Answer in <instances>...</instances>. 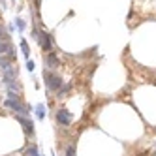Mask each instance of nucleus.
I'll return each mask as SVG.
<instances>
[{
  "label": "nucleus",
  "mask_w": 156,
  "mask_h": 156,
  "mask_svg": "<svg viewBox=\"0 0 156 156\" xmlns=\"http://www.w3.org/2000/svg\"><path fill=\"white\" fill-rule=\"evenodd\" d=\"M34 68H36L34 62H32V60L28 58V60H27V70H28V72H34Z\"/></svg>",
  "instance_id": "obj_14"
},
{
  "label": "nucleus",
  "mask_w": 156,
  "mask_h": 156,
  "mask_svg": "<svg viewBox=\"0 0 156 156\" xmlns=\"http://www.w3.org/2000/svg\"><path fill=\"white\" fill-rule=\"evenodd\" d=\"M38 43H40V47H41V51H43V55L45 53H51L53 51V47H55V41H53V36L49 34L47 30H40V34H38V40H36Z\"/></svg>",
  "instance_id": "obj_4"
},
{
  "label": "nucleus",
  "mask_w": 156,
  "mask_h": 156,
  "mask_svg": "<svg viewBox=\"0 0 156 156\" xmlns=\"http://www.w3.org/2000/svg\"><path fill=\"white\" fill-rule=\"evenodd\" d=\"M19 45H21V51H23V57L28 60V58H30V45H28V41H27L25 38H21Z\"/></svg>",
  "instance_id": "obj_10"
},
{
  "label": "nucleus",
  "mask_w": 156,
  "mask_h": 156,
  "mask_svg": "<svg viewBox=\"0 0 156 156\" xmlns=\"http://www.w3.org/2000/svg\"><path fill=\"white\" fill-rule=\"evenodd\" d=\"M0 40H6V41H12V34L8 32V28L0 23Z\"/></svg>",
  "instance_id": "obj_13"
},
{
  "label": "nucleus",
  "mask_w": 156,
  "mask_h": 156,
  "mask_svg": "<svg viewBox=\"0 0 156 156\" xmlns=\"http://www.w3.org/2000/svg\"><path fill=\"white\" fill-rule=\"evenodd\" d=\"M34 113H36V119L40 122L45 120V117H47V105L45 104H36L34 105Z\"/></svg>",
  "instance_id": "obj_9"
},
{
  "label": "nucleus",
  "mask_w": 156,
  "mask_h": 156,
  "mask_svg": "<svg viewBox=\"0 0 156 156\" xmlns=\"http://www.w3.org/2000/svg\"><path fill=\"white\" fill-rule=\"evenodd\" d=\"M43 83H45V88L49 92H57L58 88L64 85V81H62V77H60L58 72L45 70V68H43Z\"/></svg>",
  "instance_id": "obj_2"
},
{
  "label": "nucleus",
  "mask_w": 156,
  "mask_h": 156,
  "mask_svg": "<svg viewBox=\"0 0 156 156\" xmlns=\"http://www.w3.org/2000/svg\"><path fill=\"white\" fill-rule=\"evenodd\" d=\"M43 66H45V70H55V72H57L60 68V57L55 51L45 53V55H43Z\"/></svg>",
  "instance_id": "obj_6"
},
{
  "label": "nucleus",
  "mask_w": 156,
  "mask_h": 156,
  "mask_svg": "<svg viewBox=\"0 0 156 156\" xmlns=\"http://www.w3.org/2000/svg\"><path fill=\"white\" fill-rule=\"evenodd\" d=\"M0 23H2V17H0Z\"/></svg>",
  "instance_id": "obj_17"
},
{
  "label": "nucleus",
  "mask_w": 156,
  "mask_h": 156,
  "mask_svg": "<svg viewBox=\"0 0 156 156\" xmlns=\"http://www.w3.org/2000/svg\"><path fill=\"white\" fill-rule=\"evenodd\" d=\"M55 120H57L58 126H62V128H70L72 122H73V115L70 113L68 109H57V111H55Z\"/></svg>",
  "instance_id": "obj_5"
},
{
  "label": "nucleus",
  "mask_w": 156,
  "mask_h": 156,
  "mask_svg": "<svg viewBox=\"0 0 156 156\" xmlns=\"http://www.w3.org/2000/svg\"><path fill=\"white\" fill-rule=\"evenodd\" d=\"M6 28H8V32H9V34H12V32L15 30V25H13V23H9V25H8Z\"/></svg>",
  "instance_id": "obj_16"
},
{
  "label": "nucleus",
  "mask_w": 156,
  "mask_h": 156,
  "mask_svg": "<svg viewBox=\"0 0 156 156\" xmlns=\"http://www.w3.org/2000/svg\"><path fill=\"white\" fill-rule=\"evenodd\" d=\"M152 156H156V152H154V154H152Z\"/></svg>",
  "instance_id": "obj_18"
},
{
  "label": "nucleus",
  "mask_w": 156,
  "mask_h": 156,
  "mask_svg": "<svg viewBox=\"0 0 156 156\" xmlns=\"http://www.w3.org/2000/svg\"><path fill=\"white\" fill-rule=\"evenodd\" d=\"M4 107L9 109L13 115H23V117H30V113L34 111V107L28 105L23 98H6L4 100Z\"/></svg>",
  "instance_id": "obj_1"
},
{
  "label": "nucleus",
  "mask_w": 156,
  "mask_h": 156,
  "mask_svg": "<svg viewBox=\"0 0 156 156\" xmlns=\"http://www.w3.org/2000/svg\"><path fill=\"white\" fill-rule=\"evenodd\" d=\"M13 25H15V28L21 32V34L27 30V21H25L23 17H15V19H13Z\"/></svg>",
  "instance_id": "obj_11"
},
{
  "label": "nucleus",
  "mask_w": 156,
  "mask_h": 156,
  "mask_svg": "<svg viewBox=\"0 0 156 156\" xmlns=\"http://www.w3.org/2000/svg\"><path fill=\"white\" fill-rule=\"evenodd\" d=\"M23 156H41V152L38 149V145L34 141H30V143H27V147L23 149Z\"/></svg>",
  "instance_id": "obj_8"
},
{
  "label": "nucleus",
  "mask_w": 156,
  "mask_h": 156,
  "mask_svg": "<svg viewBox=\"0 0 156 156\" xmlns=\"http://www.w3.org/2000/svg\"><path fill=\"white\" fill-rule=\"evenodd\" d=\"M64 156H77V147H75V141H72V143L66 145V152H64Z\"/></svg>",
  "instance_id": "obj_12"
},
{
  "label": "nucleus",
  "mask_w": 156,
  "mask_h": 156,
  "mask_svg": "<svg viewBox=\"0 0 156 156\" xmlns=\"http://www.w3.org/2000/svg\"><path fill=\"white\" fill-rule=\"evenodd\" d=\"M15 120L19 122L21 126H23L25 136H27V137H30V139H34V136H36V126H34V120H32L30 117H23V115H15Z\"/></svg>",
  "instance_id": "obj_3"
},
{
  "label": "nucleus",
  "mask_w": 156,
  "mask_h": 156,
  "mask_svg": "<svg viewBox=\"0 0 156 156\" xmlns=\"http://www.w3.org/2000/svg\"><path fill=\"white\" fill-rule=\"evenodd\" d=\"M0 8H2V9H8V0H0Z\"/></svg>",
  "instance_id": "obj_15"
},
{
  "label": "nucleus",
  "mask_w": 156,
  "mask_h": 156,
  "mask_svg": "<svg viewBox=\"0 0 156 156\" xmlns=\"http://www.w3.org/2000/svg\"><path fill=\"white\" fill-rule=\"evenodd\" d=\"M0 55H9V57H17L15 55V47L12 41H6V40H0Z\"/></svg>",
  "instance_id": "obj_7"
}]
</instances>
